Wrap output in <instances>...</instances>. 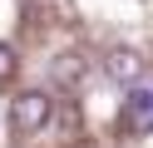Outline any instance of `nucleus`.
Returning a JSON list of instances; mask_svg holds the SVG:
<instances>
[{"label":"nucleus","instance_id":"1","mask_svg":"<svg viewBox=\"0 0 153 148\" xmlns=\"http://www.w3.org/2000/svg\"><path fill=\"white\" fill-rule=\"evenodd\" d=\"M50 114H54V99L45 94V89H25V94H15L10 118H15L20 133H40V128L50 123Z\"/></svg>","mask_w":153,"mask_h":148},{"label":"nucleus","instance_id":"2","mask_svg":"<svg viewBox=\"0 0 153 148\" xmlns=\"http://www.w3.org/2000/svg\"><path fill=\"white\" fill-rule=\"evenodd\" d=\"M104 74L114 79V84H138L143 74H148V59L138 54V49H128V45H119V49H109V54H104Z\"/></svg>","mask_w":153,"mask_h":148},{"label":"nucleus","instance_id":"3","mask_svg":"<svg viewBox=\"0 0 153 148\" xmlns=\"http://www.w3.org/2000/svg\"><path fill=\"white\" fill-rule=\"evenodd\" d=\"M123 128L153 133V89H133V94L123 99Z\"/></svg>","mask_w":153,"mask_h":148},{"label":"nucleus","instance_id":"4","mask_svg":"<svg viewBox=\"0 0 153 148\" xmlns=\"http://www.w3.org/2000/svg\"><path fill=\"white\" fill-rule=\"evenodd\" d=\"M79 74H84V59H79V54H59L54 79H59V84H79Z\"/></svg>","mask_w":153,"mask_h":148},{"label":"nucleus","instance_id":"5","mask_svg":"<svg viewBox=\"0 0 153 148\" xmlns=\"http://www.w3.org/2000/svg\"><path fill=\"white\" fill-rule=\"evenodd\" d=\"M10 74H15V49H10V45H0V84H5Z\"/></svg>","mask_w":153,"mask_h":148}]
</instances>
